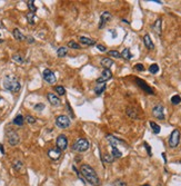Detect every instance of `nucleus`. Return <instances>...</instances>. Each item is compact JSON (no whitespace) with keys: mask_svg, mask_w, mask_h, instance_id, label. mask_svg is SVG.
Returning <instances> with one entry per match:
<instances>
[{"mask_svg":"<svg viewBox=\"0 0 181 186\" xmlns=\"http://www.w3.org/2000/svg\"><path fill=\"white\" fill-rule=\"evenodd\" d=\"M0 102H1V98H0Z\"/></svg>","mask_w":181,"mask_h":186,"instance_id":"obj_49","label":"nucleus"},{"mask_svg":"<svg viewBox=\"0 0 181 186\" xmlns=\"http://www.w3.org/2000/svg\"><path fill=\"white\" fill-rule=\"evenodd\" d=\"M143 43H145V46H146L148 49H150V50H152L154 48V43L151 41V38H150V36L148 35V34L145 35V37H143Z\"/></svg>","mask_w":181,"mask_h":186,"instance_id":"obj_20","label":"nucleus"},{"mask_svg":"<svg viewBox=\"0 0 181 186\" xmlns=\"http://www.w3.org/2000/svg\"><path fill=\"white\" fill-rule=\"evenodd\" d=\"M111 77H112V72L110 69H103L101 76L97 79V83H106L107 80L111 79Z\"/></svg>","mask_w":181,"mask_h":186,"instance_id":"obj_12","label":"nucleus"},{"mask_svg":"<svg viewBox=\"0 0 181 186\" xmlns=\"http://www.w3.org/2000/svg\"><path fill=\"white\" fill-rule=\"evenodd\" d=\"M48 156L51 159H53V161H57L61 156V151H60L59 148H52V149H50V151L48 152Z\"/></svg>","mask_w":181,"mask_h":186,"instance_id":"obj_14","label":"nucleus"},{"mask_svg":"<svg viewBox=\"0 0 181 186\" xmlns=\"http://www.w3.org/2000/svg\"><path fill=\"white\" fill-rule=\"evenodd\" d=\"M179 163H180V164H181V161H180V162H179Z\"/></svg>","mask_w":181,"mask_h":186,"instance_id":"obj_48","label":"nucleus"},{"mask_svg":"<svg viewBox=\"0 0 181 186\" xmlns=\"http://www.w3.org/2000/svg\"><path fill=\"white\" fill-rule=\"evenodd\" d=\"M4 89L11 91V93H18L21 88L19 79L13 75H7L4 78Z\"/></svg>","mask_w":181,"mask_h":186,"instance_id":"obj_2","label":"nucleus"},{"mask_svg":"<svg viewBox=\"0 0 181 186\" xmlns=\"http://www.w3.org/2000/svg\"><path fill=\"white\" fill-rule=\"evenodd\" d=\"M150 127H151V129H152V131H154V134H159L160 131H161L160 126L157 123H154V122H150Z\"/></svg>","mask_w":181,"mask_h":186,"instance_id":"obj_27","label":"nucleus"},{"mask_svg":"<svg viewBox=\"0 0 181 186\" xmlns=\"http://www.w3.org/2000/svg\"><path fill=\"white\" fill-rule=\"evenodd\" d=\"M56 145H57V148H59L60 151H65L67 149L68 147V139L67 137L63 134L59 135L57 137V140H56Z\"/></svg>","mask_w":181,"mask_h":186,"instance_id":"obj_9","label":"nucleus"},{"mask_svg":"<svg viewBox=\"0 0 181 186\" xmlns=\"http://www.w3.org/2000/svg\"><path fill=\"white\" fill-rule=\"evenodd\" d=\"M2 41H4V40L1 39V35H0V43H2Z\"/></svg>","mask_w":181,"mask_h":186,"instance_id":"obj_47","label":"nucleus"},{"mask_svg":"<svg viewBox=\"0 0 181 186\" xmlns=\"http://www.w3.org/2000/svg\"><path fill=\"white\" fill-rule=\"evenodd\" d=\"M106 138H107V140L109 142V144L111 145V147H117L118 144H125V145H127L122 139H119L118 137H114L112 135H107Z\"/></svg>","mask_w":181,"mask_h":186,"instance_id":"obj_13","label":"nucleus"},{"mask_svg":"<svg viewBox=\"0 0 181 186\" xmlns=\"http://www.w3.org/2000/svg\"><path fill=\"white\" fill-rule=\"evenodd\" d=\"M111 18H112V16H111L110 12H108V11L102 12V13H101V16H100V24H99V28H100V29H102V28L107 25V22H109V21H110Z\"/></svg>","mask_w":181,"mask_h":186,"instance_id":"obj_10","label":"nucleus"},{"mask_svg":"<svg viewBox=\"0 0 181 186\" xmlns=\"http://www.w3.org/2000/svg\"><path fill=\"white\" fill-rule=\"evenodd\" d=\"M12 35H13V37H15V39H17L18 41H24V40L26 39V36L20 31L18 28H15V29H13Z\"/></svg>","mask_w":181,"mask_h":186,"instance_id":"obj_18","label":"nucleus"},{"mask_svg":"<svg viewBox=\"0 0 181 186\" xmlns=\"http://www.w3.org/2000/svg\"><path fill=\"white\" fill-rule=\"evenodd\" d=\"M142 186H151V185H149V184H143Z\"/></svg>","mask_w":181,"mask_h":186,"instance_id":"obj_46","label":"nucleus"},{"mask_svg":"<svg viewBox=\"0 0 181 186\" xmlns=\"http://www.w3.org/2000/svg\"><path fill=\"white\" fill-rule=\"evenodd\" d=\"M180 143V131L178 129H174V131L171 133L169 137V140H168V144L171 148H176V147L179 145Z\"/></svg>","mask_w":181,"mask_h":186,"instance_id":"obj_5","label":"nucleus"},{"mask_svg":"<svg viewBox=\"0 0 181 186\" xmlns=\"http://www.w3.org/2000/svg\"><path fill=\"white\" fill-rule=\"evenodd\" d=\"M80 173L82 174V176L85 177L88 183H90L91 185L98 186L100 184V179H99L98 175L96 173V170L89 165H82L80 167Z\"/></svg>","mask_w":181,"mask_h":186,"instance_id":"obj_1","label":"nucleus"},{"mask_svg":"<svg viewBox=\"0 0 181 186\" xmlns=\"http://www.w3.org/2000/svg\"><path fill=\"white\" fill-rule=\"evenodd\" d=\"M136 83H137V85H138L141 89H143V90L146 91L147 94H150V95H154V89H152L151 87H149V86H148V85H147L142 79H140V78H136Z\"/></svg>","mask_w":181,"mask_h":186,"instance_id":"obj_11","label":"nucleus"},{"mask_svg":"<svg viewBox=\"0 0 181 186\" xmlns=\"http://www.w3.org/2000/svg\"><path fill=\"white\" fill-rule=\"evenodd\" d=\"M0 152L2 153V154H4V145L2 144H0Z\"/></svg>","mask_w":181,"mask_h":186,"instance_id":"obj_45","label":"nucleus"},{"mask_svg":"<svg viewBox=\"0 0 181 186\" xmlns=\"http://www.w3.org/2000/svg\"><path fill=\"white\" fill-rule=\"evenodd\" d=\"M113 186H126V183L122 182V181H117V182L113 184Z\"/></svg>","mask_w":181,"mask_h":186,"instance_id":"obj_41","label":"nucleus"},{"mask_svg":"<svg viewBox=\"0 0 181 186\" xmlns=\"http://www.w3.org/2000/svg\"><path fill=\"white\" fill-rule=\"evenodd\" d=\"M24 120L27 122L28 124H35L36 123V118L33 117V116L31 115H28L26 116V118H24Z\"/></svg>","mask_w":181,"mask_h":186,"instance_id":"obj_38","label":"nucleus"},{"mask_svg":"<svg viewBox=\"0 0 181 186\" xmlns=\"http://www.w3.org/2000/svg\"><path fill=\"white\" fill-rule=\"evenodd\" d=\"M112 156H113L114 158H120L122 156V153L120 151H119L117 147H112Z\"/></svg>","mask_w":181,"mask_h":186,"instance_id":"obj_29","label":"nucleus"},{"mask_svg":"<svg viewBox=\"0 0 181 186\" xmlns=\"http://www.w3.org/2000/svg\"><path fill=\"white\" fill-rule=\"evenodd\" d=\"M70 118L66 115H59L56 118V126L61 128V129H66L70 126Z\"/></svg>","mask_w":181,"mask_h":186,"instance_id":"obj_4","label":"nucleus"},{"mask_svg":"<svg viewBox=\"0 0 181 186\" xmlns=\"http://www.w3.org/2000/svg\"><path fill=\"white\" fill-rule=\"evenodd\" d=\"M26 18H27V20H28V22L30 25H35L36 24V13L35 12H28L27 15H26Z\"/></svg>","mask_w":181,"mask_h":186,"instance_id":"obj_22","label":"nucleus"},{"mask_svg":"<svg viewBox=\"0 0 181 186\" xmlns=\"http://www.w3.org/2000/svg\"><path fill=\"white\" fill-rule=\"evenodd\" d=\"M106 83H97V85L95 86V93L97 95H101L103 91L106 90Z\"/></svg>","mask_w":181,"mask_h":186,"instance_id":"obj_19","label":"nucleus"},{"mask_svg":"<svg viewBox=\"0 0 181 186\" xmlns=\"http://www.w3.org/2000/svg\"><path fill=\"white\" fill-rule=\"evenodd\" d=\"M145 146H146L147 151H148V154H149V156H151V149H150V146L147 144V143H145Z\"/></svg>","mask_w":181,"mask_h":186,"instance_id":"obj_43","label":"nucleus"},{"mask_svg":"<svg viewBox=\"0 0 181 186\" xmlns=\"http://www.w3.org/2000/svg\"><path fill=\"white\" fill-rule=\"evenodd\" d=\"M7 138H8V143L11 146H16L19 143V135L17 134V131H12V129L7 131Z\"/></svg>","mask_w":181,"mask_h":186,"instance_id":"obj_7","label":"nucleus"},{"mask_svg":"<svg viewBox=\"0 0 181 186\" xmlns=\"http://www.w3.org/2000/svg\"><path fill=\"white\" fill-rule=\"evenodd\" d=\"M79 41L81 43V44L86 45V46H95L97 43H96V40L91 39V38H88V37H85V36H81L80 38H79Z\"/></svg>","mask_w":181,"mask_h":186,"instance_id":"obj_16","label":"nucleus"},{"mask_svg":"<svg viewBox=\"0 0 181 186\" xmlns=\"http://www.w3.org/2000/svg\"><path fill=\"white\" fill-rule=\"evenodd\" d=\"M152 115L157 119H160V120L165 119V108H163L161 104H158L152 108Z\"/></svg>","mask_w":181,"mask_h":186,"instance_id":"obj_6","label":"nucleus"},{"mask_svg":"<svg viewBox=\"0 0 181 186\" xmlns=\"http://www.w3.org/2000/svg\"><path fill=\"white\" fill-rule=\"evenodd\" d=\"M161 24H162V20L159 18L154 21V24L152 25V30H154L158 36L161 35Z\"/></svg>","mask_w":181,"mask_h":186,"instance_id":"obj_17","label":"nucleus"},{"mask_svg":"<svg viewBox=\"0 0 181 186\" xmlns=\"http://www.w3.org/2000/svg\"><path fill=\"white\" fill-rule=\"evenodd\" d=\"M22 166H24V164H22L21 161H16V162L13 163V168L16 170H20L22 168Z\"/></svg>","mask_w":181,"mask_h":186,"instance_id":"obj_37","label":"nucleus"},{"mask_svg":"<svg viewBox=\"0 0 181 186\" xmlns=\"http://www.w3.org/2000/svg\"><path fill=\"white\" fill-rule=\"evenodd\" d=\"M102 161L105 163H112L114 161V157L110 154H105L102 157Z\"/></svg>","mask_w":181,"mask_h":186,"instance_id":"obj_30","label":"nucleus"},{"mask_svg":"<svg viewBox=\"0 0 181 186\" xmlns=\"http://www.w3.org/2000/svg\"><path fill=\"white\" fill-rule=\"evenodd\" d=\"M12 60L18 63H24V57L21 55H19V54H15V55L12 56Z\"/></svg>","mask_w":181,"mask_h":186,"instance_id":"obj_28","label":"nucleus"},{"mask_svg":"<svg viewBox=\"0 0 181 186\" xmlns=\"http://www.w3.org/2000/svg\"><path fill=\"white\" fill-rule=\"evenodd\" d=\"M108 55L111 56V57H114V58H121V54L117 50H110L108 52Z\"/></svg>","mask_w":181,"mask_h":186,"instance_id":"obj_36","label":"nucleus"},{"mask_svg":"<svg viewBox=\"0 0 181 186\" xmlns=\"http://www.w3.org/2000/svg\"><path fill=\"white\" fill-rule=\"evenodd\" d=\"M89 146H90V144L86 138H79L73 143L72 149L75 152H78V153H83V152L89 149Z\"/></svg>","mask_w":181,"mask_h":186,"instance_id":"obj_3","label":"nucleus"},{"mask_svg":"<svg viewBox=\"0 0 181 186\" xmlns=\"http://www.w3.org/2000/svg\"><path fill=\"white\" fill-rule=\"evenodd\" d=\"M47 99L49 100V103L51 104L52 106H59L60 105V99L57 97L56 95L51 94V93H49L47 95Z\"/></svg>","mask_w":181,"mask_h":186,"instance_id":"obj_15","label":"nucleus"},{"mask_svg":"<svg viewBox=\"0 0 181 186\" xmlns=\"http://www.w3.org/2000/svg\"><path fill=\"white\" fill-rule=\"evenodd\" d=\"M149 71L151 74H157L158 71H159V66H158L157 63H152L149 67Z\"/></svg>","mask_w":181,"mask_h":186,"instance_id":"obj_34","label":"nucleus"},{"mask_svg":"<svg viewBox=\"0 0 181 186\" xmlns=\"http://www.w3.org/2000/svg\"><path fill=\"white\" fill-rule=\"evenodd\" d=\"M134 69L138 71H143L145 70V67H143L142 63H137V65H134Z\"/></svg>","mask_w":181,"mask_h":186,"instance_id":"obj_40","label":"nucleus"},{"mask_svg":"<svg viewBox=\"0 0 181 186\" xmlns=\"http://www.w3.org/2000/svg\"><path fill=\"white\" fill-rule=\"evenodd\" d=\"M97 48H98V49H99V50H100V52H107L106 47H105V46H102V45H97Z\"/></svg>","mask_w":181,"mask_h":186,"instance_id":"obj_42","label":"nucleus"},{"mask_svg":"<svg viewBox=\"0 0 181 186\" xmlns=\"http://www.w3.org/2000/svg\"><path fill=\"white\" fill-rule=\"evenodd\" d=\"M127 115L129 116L130 118H134V119L138 118V115H137V111H134V109L130 108V107H128V108H127Z\"/></svg>","mask_w":181,"mask_h":186,"instance_id":"obj_25","label":"nucleus"},{"mask_svg":"<svg viewBox=\"0 0 181 186\" xmlns=\"http://www.w3.org/2000/svg\"><path fill=\"white\" fill-rule=\"evenodd\" d=\"M121 58H125L127 60H130L132 58V55H131V52H130L129 48H125L121 52Z\"/></svg>","mask_w":181,"mask_h":186,"instance_id":"obj_24","label":"nucleus"},{"mask_svg":"<svg viewBox=\"0 0 181 186\" xmlns=\"http://www.w3.org/2000/svg\"><path fill=\"white\" fill-rule=\"evenodd\" d=\"M55 90H56V93H57L58 95H60V96H63L65 94H66V89H65L62 86H56Z\"/></svg>","mask_w":181,"mask_h":186,"instance_id":"obj_31","label":"nucleus"},{"mask_svg":"<svg viewBox=\"0 0 181 186\" xmlns=\"http://www.w3.org/2000/svg\"><path fill=\"white\" fill-rule=\"evenodd\" d=\"M28 41H29V43L31 44V43H35V39H33L32 37H28Z\"/></svg>","mask_w":181,"mask_h":186,"instance_id":"obj_44","label":"nucleus"},{"mask_svg":"<svg viewBox=\"0 0 181 186\" xmlns=\"http://www.w3.org/2000/svg\"><path fill=\"white\" fill-rule=\"evenodd\" d=\"M42 77L43 79L46 80L48 84L50 85H53L57 81V78H56V75L53 74V71H51L50 69H45L42 72Z\"/></svg>","mask_w":181,"mask_h":186,"instance_id":"obj_8","label":"nucleus"},{"mask_svg":"<svg viewBox=\"0 0 181 186\" xmlns=\"http://www.w3.org/2000/svg\"><path fill=\"white\" fill-rule=\"evenodd\" d=\"M171 103L173 105H179L181 103V97L179 95H174L171 97Z\"/></svg>","mask_w":181,"mask_h":186,"instance_id":"obj_32","label":"nucleus"},{"mask_svg":"<svg viewBox=\"0 0 181 186\" xmlns=\"http://www.w3.org/2000/svg\"><path fill=\"white\" fill-rule=\"evenodd\" d=\"M100 63L105 69H109L111 66H113V60L110 59V58H103V59H101Z\"/></svg>","mask_w":181,"mask_h":186,"instance_id":"obj_21","label":"nucleus"},{"mask_svg":"<svg viewBox=\"0 0 181 186\" xmlns=\"http://www.w3.org/2000/svg\"><path fill=\"white\" fill-rule=\"evenodd\" d=\"M35 111H43L45 109V104H37V105H35Z\"/></svg>","mask_w":181,"mask_h":186,"instance_id":"obj_39","label":"nucleus"},{"mask_svg":"<svg viewBox=\"0 0 181 186\" xmlns=\"http://www.w3.org/2000/svg\"><path fill=\"white\" fill-rule=\"evenodd\" d=\"M24 123V117L22 115H17L13 119V124L17 126H22Z\"/></svg>","mask_w":181,"mask_h":186,"instance_id":"obj_23","label":"nucleus"},{"mask_svg":"<svg viewBox=\"0 0 181 186\" xmlns=\"http://www.w3.org/2000/svg\"><path fill=\"white\" fill-rule=\"evenodd\" d=\"M68 47L72 48V49H80V45L77 44V43H76V41H73V40H71V41H69V43H68Z\"/></svg>","mask_w":181,"mask_h":186,"instance_id":"obj_35","label":"nucleus"},{"mask_svg":"<svg viewBox=\"0 0 181 186\" xmlns=\"http://www.w3.org/2000/svg\"><path fill=\"white\" fill-rule=\"evenodd\" d=\"M67 54H68L67 47H60V48H58V50H57V55H58V57H60V58L65 57Z\"/></svg>","mask_w":181,"mask_h":186,"instance_id":"obj_26","label":"nucleus"},{"mask_svg":"<svg viewBox=\"0 0 181 186\" xmlns=\"http://www.w3.org/2000/svg\"><path fill=\"white\" fill-rule=\"evenodd\" d=\"M27 4H28V8H29L30 12H36V11H37V7H36V6H35V2H33L32 0H30V1H28Z\"/></svg>","mask_w":181,"mask_h":186,"instance_id":"obj_33","label":"nucleus"}]
</instances>
